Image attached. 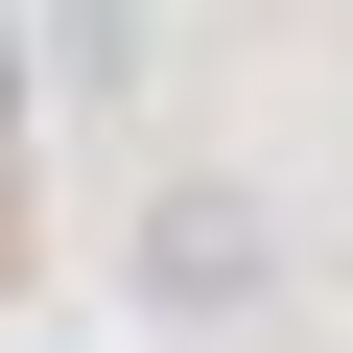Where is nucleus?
Listing matches in <instances>:
<instances>
[{
	"mask_svg": "<svg viewBox=\"0 0 353 353\" xmlns=\"http://www.w3.org/2000/svg\"><path fill=\"white\" fill-rule=\"evenodd\" d=\"M118 283H141L165 330H259V306H283V212L236 189V165H165L141 236H118Z\"/></svg>",
	"mask_w": 353,
	"mask_h": 353,
	"instance_id": "obj_1",
	"label": "nucleus"
},
{
	"mask_svg": "<svg viewBox=\"0 0 353 353\" xmlns=\"http://www.w3.org/2000/svg\"><path fill=\"white\" fill-rule=\"evenodd\" d=\"M48 71L71 94H141V0H48Z\"/></svg>",
	"mask_w": 353,
	"mask_h": 353,
	"instance_id": "obj_2",
	"label": "nucleus"
}]
</instances>
